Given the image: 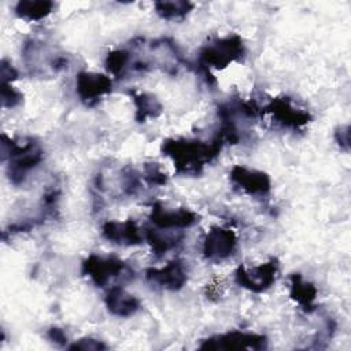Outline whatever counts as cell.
<instances>
[{
	"instance_id": "obj_27",
	"label": "cell",
	"mask_w": 351,
	"mask_h": 351,
	"mask_svg": "<svg viewBox=\"0 0 351 351\" xmlns=\"http://www.w3.org/2000/svg\"><path fill=\"white\" fill-rule=\"evenodd\" d=\"M48 337H49L53 343H56V344H59V346H64V344L67 343V336H66V333L63 332V329L56 328V326H53V328H51V329L48 330Z\"/></svg>"
},
{
	"instance_id": "obj_8",
	"label": "cell",
	"mask_w": 351,
	"mask_h": 351,
	"mask_svg": "<svg viewBox=\"0 0 351 351\" xmlns=\"http://www.w3.org/2000/svg\"><path fill=\"white\" fill-rule=\"evenodd\" d=\"M237 237L233 230L213 226L204 237L203 241V255L206 259L213 262H219L228 259L236 250Z\"/></svg>"
},
{
	"instance_id": "obj_14",
	"label": "cell",
	"mask_w": 351,
	"mask_h": 351,
	"mask_svg": "<svg viewBox=\"0 0 351 351\" xmlns=\"http://www.w3.org/2000/svg\"><path fill=\"white\" fill-rule=\"evenodd\" d=\"M104 302L107 310L117 317H132L140 310V300L118 285L108 289Z\"/></svg>"
},
{
	"instance_id": "obj_19",
	"label": "cell",
	"mask_w": 351,
	"mask_h": 351,
	"mask_svg": "<svg viewBox=\"0 0 351 351\" xmlns=\"http://www.w3.org/2000/svg\"><path fill=\"white\" fill-rule=\"evenodd\" d=\"M193 8V4L189 1H156L155 10L156 14L167 21H178L185 18L189 11Z\"/></svg>"
},
{
	"instance_id": "obj_11",
	"label": "cell",
	"mask_w": 351,
	"mask_h": 351,
	"mask_svg": "<svg viewBox=\"0 0 351 351\" xmlns=\"http://www.w3.org/2000/svg\"><path fill=\"white\" fill-rule=\"evenodd\" d=\"M151 222L158 229L163 230H176V229H185L196 223L197 215L196 213L178 208V210H166L160 203H155L151 211Z\"/></svg>"
},
{
	"instance_id": "obj_7",
	"label": "cell",
	"mask_w": 351,
	"mask_h": 351,
	"mask_svg": "<svg viewBox=\"0 0 351 351\" xmlns=\"http://www.w3.org/2000/svg\"><path fill=\"white\" fill-rule=\"evenodd\" d=\"M126 270V265L114 256L104 258L89 255L82 262V274L89 277L96 287H104L111 278L119 277Z\"/></svg>"
},
{
	"instance_id": "obj_9",
	"label": "cell",
	"mask_w": 351,
	"mask_h": 351,
	"mask_svg": "<svg viewBox=\"0 0 351 351\" xmlns=\"http://www.w3.org/2000/svg\"><path fill=\"white\" fill-rule=\"evenodd\" d=\"M230 181L236 188L254 197H265L271 189V181L266 173L239 165L230 170Z\"/></svg>"
},
{
	"instance_id": "obj_22",
	"label": "cell",
	"mask_w": 351,
	"mask_h": 351,
	"mask_svg": "<svg viewBox=\"0 0 351 351\" xmlns=\"http://www.w3.org/2000/svg\"><path fill=\"white\" fill-rule=\"evenodd\" d=\"M140 185H141L140 174L132 167L123 169V191H125V193L136 195L137 191L140 189Z\"/></svg>"
},
{
	"instance_id": "obj_17",
	"label": "cell",
	"mask_w": 351,
	"mask_h": 351,
	"mask_svg": "<svg viewBox=\"0 0 351 351\" xmlns=\"http://www.w3.org/2000/svg\"><path fill=\"white\" fill-rule=\"evenodd\" d=\"M144 239L151 245L154 254L163 255L169 250L174 248L182 240V236L181 234H165L162 229L147 228L144 232Z\"/></svg>"
},
{
	"instance_id": "obj_6",
	"label": "cell",
	"mask_w": 351,
	"mask_h": 351,
	"mask_svg": "<svg viewBox=\"0 0 351 351\" xmlns=\"http://www.w3.org/2000/svg\"><path fill=\"white\" fill-rule=\"evenodd\" d=\"M261 111L263 114H269L271 119L282 128L293 130L302 129L311 119V115L304 110L296 108L289 97L271 99Z\"/></svg>"
},
{
	"instance_id": "obj_2",
	"label": "cell",
	"mask_w": 351,
	"mask_h": 351,
	"mask_svg": "<svg viewBox=\"0 0 351 351\" xmlns=\"http://www.w3.org/2000/svg\"><path fill=\"white\" fill-rule=\"evenodd\" d=\"M1 155L3 160L8 159L7 173L14 185L23 184L27 174L43 160V149L37 143L29 140L19 144L5 134L1 137Z\"/></svg>"
},
{
	"instance_id": "obj_4",
	"label": "cell",
	"mask_w": 351,
	"mask_h": 351,
	"mask_svg": "<svg viewBox=\"0 0 351 351\" xmlns=\"http://www.w3.org/2000/svg\"><path fill=\"white\" fill-rule=\"evenodd\" d=\"M278 273V261L271 258L269 262L255 266L252 269H245L244 266H239L234 271V281L255 293H261L267 291L277 278Z\"/></svg>"
},
{
	"instance_id": "obj_21",
	"label": "cell",
	"mask_w": 351,
	"mask_h": 351,
	"mask_svg": "<svg viewBox=\"0 0 351 351\" xmlns=\"http://www.w3.org/2000/svg\"><path fill=\"white\" fill-rule=\"evenodd\" d=\"M144 180L148 185H155V186H162L167 182L166 174L160 170L158 163H147L144 166Z\"/></svg>"
},
{
	"instance_id": "obj_16",
	"label": "cell",
	"mask_w": 351,
	"mask_h": 351,
	"mask_svg": "<svg viewBox=\"0 0 351 351\" xmlns=\"http://www.w3.org/2000/svg\"><path fill=\"white\" fill-rule=\"evenodd\" d=\"M133 103L136 106V121L145 122L148 118H158L162 114L160 101L151 93L130 92Z\"/></svg>"
},
{
	"instance_id": "obj_15",
	"label": "cell",
	"mask_w": 351,
	"mask_h": 351,
	"mask_svg": "<svg viewBox=\"0 0 351 351\" xmlns=\"http://www.w3.org/2000/svg\"><path fill=\"white\" fill-rule=\"evenodd\" d=\"M289 280L291 299L295 300L306 313H313L315 310V299L318 293L317 288L311 282L304 281L299 273H293Z\"/></svg>"
},
{
	"instance_id": "obj_23",
	"label": "cell",
	"mask_w": 351,
	"mask_h": 351,
	"mask_svg": "<svg viewBox=\"0 0 351 351\" xmlns=\"http://www.w3.org/2000/svg\"><path fill=\"white\" fill-rule=\"evenodd\" d=\"M22 93L11 86V84L1 82V104L3 107L11 108L21 103Z\"/></svg>"
},
{
	"instance_id": "obj_13",
	"label": "cell",
	"mask_w": 351,
	"mask_h": 351,
	"mask_svg": "<svg viewBox=\"0 0 351 351\" xmlns=\"http://www.w3.org/2000/svg\"><path fill=\"white\" fill-rule=\"evenodd\" d=\"M101 233L108 241L125 247L137 245L144 239L143 232L133 219H126L122 222L107 221L101 226Z\"/></svg>"
},
{
	"instance_id": "obj_24",
	"label": "cell",
	"mask_w": 351,
	"mask_h": 351,
	"mask_svg": "<svg viewBox=\"0 0 351 351\" xmlns=\"http://www.w3.org/2000/svg\"><path fill=\"white\" fill-rule=\"evenodd\" d=\"M70 350H84V351H100V350H106V344L100 340L92 339V337H84L80 339L78 341H75L74 344L69 346Z\"/></svg>"
},
{
	"instance_id": "obj_20",
	"label": "cell",
	"mask_w": 351,
	"mask_h": 351,
	"mask_svg": "<svg viewBox=\"0 0 351 351\" xmlns=\"http://www.w3.org/2000/svg\"><path fill=\"white\" fill-rule=\"evenodd\" d=\"M130 64V53L125 49L111 51L106 58L107 70L115 77H123Z\"/></svg>"
},
{
	"instance_id": "obj_12",
	"label": "cell",
	"mask_w": 351,
	"mask_h": 351,
	"mask_svg": "<svg viewBox=\"0 0 351 351\" xmlns=\"http://www.w3.org/2000/svg\"><path fill=\"white\" fill-rule=\"evenodd\" d=\"M145 278L148 282L167 291H178L186 282V270L184 263L178 259L170 261L166 266L160 269H147Z\"/></svg>"
},
{
	"instance_id": "obj_10",
	"label": "cell",
	"mask_w": 351,
	"mask_h": 351,
	"mask_svg": "<svg viewBox=\"0 0 351 351\" xmlns=\"http://www.w3.org/2000/svg\"><path fill=\"white\" fill-rule=\"evenodd\" d=\"M112 81L99 73L81 71L75 78V92L86 106L96 104L104 95L111 92Z\"/></svg>"
},
{
	"instance_id": "obj_25",
	"label": "cell",
	"mask_w": 351,
	"mask_h": 351,
	"mask_svg": "<svg viewBox=\"0 0 351 351\" xmlns=\"http://www.w3.org/2000/svg\"><path fill=\"white\" fill-rule=\"evenodd\" d=\"M1 82H5V84H11V81L16 80L18 78V73L16 70L7 63V60H1Z\"/></svg>"
},
{
	"instance_id": "obj_3",
	"label": "cell",
	"mask_w": 351,
	"mask_h": 351,
	"mask_svg": "<svg viewBox=\"0 0 351 351\" xmlns=\"http://www.w3.org/2000/svg\"><path fill=\"white\" fill-rule=\"evenodd\" d=\"M244 53L245 48L241 37L237 34H230L207 43L200 49L199 60L204 70H208L210 67L225 69L230 63L241 60Z\"/></svg>"
},
{
	"instance_id": "obj_5",
	"label": "cell",
	"mask_w": 351,
	"mask_h": 351,
	"mask_svg": "<svg viewBox=\"0 0 351 351\" xmlns=\"http://www.w3.org/2000/svg\"><path fill=\"white\" fill-rule=\"evenodd\" d=\"M266 337L250 332H228L204 339L200 344L202 350H263Z\"/></svg>"
},
{
	"instance_id": "obj_1",
	"label": "cell",
	"mask_w": 351,
	"mask_h": 351,
	"mask_svg": "<svg viewBox=\"0 0 351 351\" xmlns=\"http://www.w3.org/2000/svg\"><path fill=\"white\" fill-rule=\"evenodd\" d=\"M222 138L217 134L211 141L191 138H169L162 144V152L173 159L178 174L197 176L221 151Z\"/></svg>"
},
{
	"instance_id": "obj_18",
	"label": "cell",
	"mask_w": 351,
	"mask_h": 351,
	"mask_svg": "<svg viewBox=\"0 0 351 351\" xmlns=\"http://www.w3.org/2000/svg\"><path fill=\"white\" fill-rule=\"evenodd\" d=\"M53 3L52 1H32V0H25L19 1L15 5V14L26 21H41L45 16H48L52 10H53Z\"/></svg>"
},
{
	"instance_id": "obj_26",
	"label": "cell",
	"mask_w": 351,
	"mask_h": 351,
	"mask_svg": "<svg viewBox=\"0 0 351 351\" xmlns=\"http://www.w3.org/2000/svg\"><path fill=\"white\" fill-rule=\"evenodd\" d=\"M350 128L346 125V126H340L336 129L335 132V138L337 141V144L344 148L346 151L348 149V141H350Z\"/></svg>"
}]
</instances>
